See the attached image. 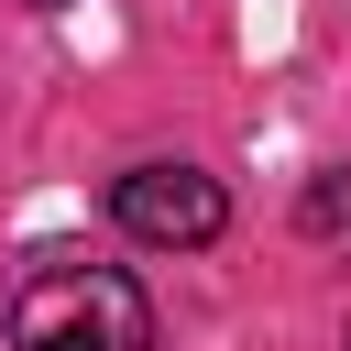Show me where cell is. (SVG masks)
<instances>
[{
    "label": "cell",
    "mask_w": 351,
    "mask_h": 351,
    "mask_svg": "<svg viewBox=\"0 0 351 351\" xmlns=\"http://www.w3.org/2000/svg\"><path fill=\"white\" fill-rule=\"evenodd\" d=\"M307 230H318V241H351V165L307 186Z\"/></svg>",
    "instance_id": "cell-3"
},
{
    "label": "cell",
    "mask_w": 351,
    "mask_h": 351,
    "mask_svg": "<svg viewBox=\"0 0 351 351\" xmlns=\"http://www.w3.org/2000/svg\"><path fill=\"white\" fill-rule=\"evenodd\" d=\"M110 219H121L132 241H154V252H197V241L230 230V197H219V176H197V165H132V176L110 186Z\"/></svg>",
    "instance_id": "cell-2"
},
{
    "label": "cell",
    "mask_w": 351,
    "mask_h": 351,
    "mask_svg": "<svg viewBox=\"0 0 351 351\" xmlns=\"http://www.w3.org/2000/svg\"><path fill=\"white\" fill-rule=\"evenodd\" d=\"M11 351H154V307L121 263H33L11 296Z\"/></svg>",
    "instance_id": "cell-1"
},
{
    "label": "cell",
    "mask_w": 351,
    "mask_h": 351,
    "mask_svg": "<svg viewBox=\"0 0 351 351\" xmlns=\"http://www.w3.org/2000/svg\"><path fill=\"white\" fill-rule=\"evenodd\" d=\"M33 11H55V0H33Z\"/></svg>",
    "instance_id": "cell-4"
}]
</instances>
